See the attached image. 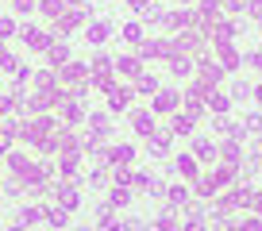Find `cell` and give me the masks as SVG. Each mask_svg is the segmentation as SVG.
<instances>
[{"mask_svg":"<svg viewBox=\"0 0 262 231\" xmlns=\"http://www.w3.org/2000/svg\"><path fill=\"white\" fill-rule=\"evenodd\" d=\"M24 39H27V47H47V35H35V31H27Z\"/></svg>","mask_w":262,"mask_h":231,"instance_id":"2","label":"cell"},{"mask_svg":"<svg viewBox=\"0 0 262 231\" xmlns=\"http://www.w3.org/2000/svg\"><path fill=\"white\" fill-rule=\"evenodd\" d=\"M4 35H12V24H8V19H0V39H4Z\"/></svg>","mask_w":262,"mask_h":231,"instance_id":"4","label":"cell"},{"mask_svg":"<svg viewBox=\"0 0 262 231\" xmlns=\"http://www.w3.org/2000/svg\"><path fill=\"white\" fill-rule=\"evenodd\" d=\"M85 35H89V42H100V39L108 35V24H93V27H89Z\"/></svg>","mask_w":262,"mask_h":231,"instance_id":"1","label":"cell"},{"mask_svg":"<svg viewBox=\"0 0 262 231\" xmlns=\"http://www.w3.org/2000/svg\"><path fill=\"white\" fill-rule=\"evenodd\" d=\"M127 100H131V93H127V89H120V93H116V97H112V108H123V104H127Z\"/></svg>","mask_w":262,"mask_h":231,"instance_id":"3","label":"cell"}]
</instances>
